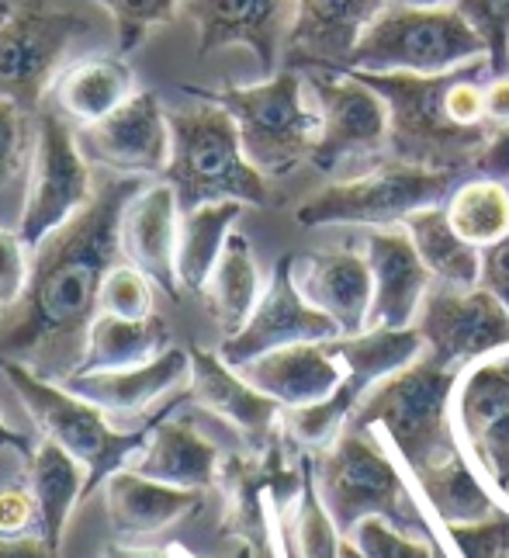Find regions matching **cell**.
<instances>
[{
  "label": "cell",
  "mask_w": 509,
  "mask_h": 558,
  "mask_svg": "<svg viewBox=\"0 0 509 558\" xmlns=\"http://www.w3.org/2000/svg\"><path fill=\"white\" fill-rule=\"evenodd\" d=\"M143 187L135 174L108 178L84 211L32 250L25 292L0 316V364L17 361L49 381L81 368L101 288L122 257L125 205Z\"/></svg>",
  "instance_id": "6da1fadb"
},
{
  "label": "cell",
  "mask_w": 509,
  "mask_h": 558,
  "mask_svg": "<svg viewBox=\"0 0 509 558\" xmlns=\"http://www.w3.org/2000/svg\"><path fill=\"white\" fill-rule=\"evenodd\" d=\"M388 105V153L391 160L426 170L464 174L478 167L499 132L488 125H461L450 111L455 70L437 76L420 73H357Z\"/></svg>",
  "instance_id": "7a4b0ae2"
},
{
  "label": "cell",
  "mask_w": 509,
  "mask_h": 558,
  "mask_svg": "<svg viewBox=\"0 0 509 558\" xmlns=\"http://www.w3.org/2000/svg\"><path fill=\"white\" fill-rule=\"evenodd\" d=\"M312 475H316V489L343 537L354 534V527L367 521V517H378V521L391 524L402 534L437 545V558H444L429 517H423V507L409 493L396 461L378 448L371 430H343L312 461Z\"/></svg>",
  "instance_id": "3957f363"
},
{
  "label": "cell",
  "mask_w": 509,
  "mask_h": 558,
  "mask_svg": "<svg viewBox=\"0 0 509 558\" xmlns=\"http://www.w3.org/2000/svg\"><path fill=\"white\" fill-rule=\"evenodd\" d=\"M0 375L11 381V389L17 392V399H22V407L35 420V427L43 430V437L56 440V445L66 448L84 465V472H87L84 499L97 489H105L108 478L119 469H125V461L132 454H140L146 448L156 423L170 416L184 399H191V392H184L178 399H170L167 407H160V413H153L143 427L114 430L105 420V410H97L87 399L73 396L63 381H49L17 361L0 364Z\"/></svg>",
  "instance_id": "277c9868"
},
{
  "label": "cell",
  "mask_w": 509,
  "mask_h": 558,
  "mask_svg": "<svg viewBox=\"0 0 509 558\" xmlns=\"http://www.w3.org/2000/svg\"><path fill=\"white\" fill-rule=\"evenodd\" d=\"M170 163L163 181L178 191L181 211L208 202L267 205V178L246 160L232 114L211 101L167 111Z\"/></svg>",
  "instance_id": "5b68a950"
},
{
  "label": "cell",
  "mask_w": 509,
  "mask_h": 558,
  "mask_svg": "<svg viewBox=\"0 0 509 558\" xmlns=\"http://www.w3.org/2000/svg\"><path fill=\"white\" fill-rule=\"evenodd\" d=\"M455 389L458 372L440 368L423 354L409 368L378 381L357 402L347 430L367 434L381 427L391 448L399 451L405 472H420L458 445L455 420H450Z\"/></svg>",
  "instance_id": "8992f818"
},
{
  "label": "cell",
  "mask_w": 509,
  "mask_h": 558,
  "mask_svg": "<svg viewBox=\"0 0 509 558\" xmlns=\"http://www.w3.org/2000/svg\"><path fill=\"white\" fill-rule=\"evenodd\" d=\"M305 73L278 70L253 87H181L198 101H211L232 114L246 160L264 178H284L312 157L319 140V111L305 105Z\"/></svg>",
  "instance_id": "52a82bcc"
},
{
  "label": "cell",
  "mask_w": 509,
  "mask_h": 558,
  "mask_svg": "<svg viewBox=\"0 0 509 558\" xmlns=\"http://www.w3.org/2000/svg\"><path fill=\"white\" fill-rule=\"evenodd\" d=\"M488 56L485 38L458 8H385L354 46L357 73H450Z\"/></svg>",
  "instance_id": "ba28073f"
},
{
  "label": "cell",
  "mask_w": 509,
  "mask_h": 558,
  "mask_svg": "<svg viewBox=\"0 0 509 558\" xmlns=\"http://www.w3.org/2000/svg\"><path fill=\"white\" fill-rule=\"evenodd\" d=\"M461 174L413 163H378L357 178L326 184L299 205L302 226H402L423 208L444 205Z\"/></svg>",
  "instance_id": "9c48e42d"
},
{
  "label": "cell",
  "mask_w": 509,
  "mask_h": 558,
  "mask_svg": "<svg viewBox=\"0 0 509 558\" xmlns=\"http://www.w3.org/2000/svg\"><path fill=\"white\" fill-rule=\"evenodd\" d=\"M90 22L46 0H25L0 22V98L38 114L66 49Z\"/></svg>",
  "instance_id": "30bf717a"
},
{
  "label": "cell",
  "mask_w": 509,
  "mask_h": 558,
  "mask_svg": "<svg viewBox=\"0 0 509 558\" xmlns=\"http://www.w3.org/2000/svg\"><path fill=\"white\" fill-rule=\"evenodd\" d=\"M94 198L90 170L76 132L63 122V114L38 111L35 119V153L25 191V211L17 236L35 250L49 233L66 226L76 211H84Z\"/></svg>",
  "instance_id": "8fae6325"
},
{
  "label": "cell",
  "mask_w": 509,
  "mask_h": 558,
  "mask_svg": "<svg viewBox=\"0 0 509 558\" xmlns=\"http://www.w3.org/2000/svg\"><path fill=\"white\" fill-rule=\"evenodd\" d=\"M416 330L423 337V354L458 375L485 357L509 351V310L482 284H429Z\"/></svg>",
  "instance_id": "7c38bea8"
},
{
  "label": "cell",
  "mask_w": 509,
  "mask_h": 558,
  "mask_svg": "<svg viewBox=\"0 0 509 558\" xmlns=\"http://www.w3.org/2000/svg\"><path fill=\"white\" fill-rule=\"evenodd\" d=\"M305 84L316 98L319 140L312 146V167L337 174L361 157L388 149V105L361 76L347 70H308Z\"/></svg>",
  "instance_id": "4fadbf2b"
},
{
  "label": "cell",
  "mask_w": 509,
  "mask_h": 558,
  "mask_svg": "<svg viewBox=\"0 0 509 558\" xmlns=\"http://www.w3.org/2000/svg\"><path fill=\"white\" fill-rule=\"evenodd\" d=\"M295 260L299 257H278L270 271V281L260 292V302L240 333L222 340L219 357L229 368H243V364L257 361L270 351L291 348V343H329L343 337L340 323L316 310L295 281Z\"/></svg>",
  "instance_id": "5bb4252c"
},
{
  "label": "cell",
  "mask_w": 509,
  "mask_h": 558,
  "mask_svg": "<svg viewBox=\"0 0 509 558\" xmlns=\"http://www.w3.org/2000/svg\"><path fill=\"white\" fill-rule=\"evenodd\" d=\"M455 427L488 489L509 504V351L472 364L458 378Z\"/></svg>",
  "instance_id": "9a60e30c"
},
{
  "label": "cell",
  "mask_w": 509,
  "mask_h": 558,
  "mask_svg": "<svg viewBox=\"0 0 509 558\" xmlns=\"http://www.w3.org/2000/svg\"><path fill=\"white\" fill-rule=\"evenodd\" d=\"M76 143L87 160L114 170V174L163 178L170 163V122L153 90H135L108 119L84 125L76 132Z\"/></svg>",
  "instance_id": "2e32d148"
},
{
  "label": "cell",
  "mask_w": 509,
  "mask_h": 558,
  "mask_svg": "<svg viewBox=\"0 0 509 558\" xmlns=\"http://www.w3.org/2000/svg\"><path fill=\"white\" fill-rule=\"evenodd\" d=\"M184 11L198 28V56L246 46L267 76L278 73L295 0H184Z\"/></svg>",
  "instance_id": "e0dca14e"
},
{
  "label": "cell",
  "mask_w": 509,
  "mask_h": 558,
  "mask_svg": "<svg viewBox=\"0 0 509 558\" xmlns=\"http://www.w3.org/2000/svg\"><path fill=\"white\" fill-rule=\"evenodd\" d=\"M388 0H295V22L284 43L288 70H347L364 28Z\"/></svg>",
  "instance_id": "ac0fdd59"
},
{
  "label": "cell",
  "mask_w": 509,
  "mask_h": 558,
  "mask_svg": "<svg viewBox=\"0 0 509 558\" xmlns=\"http://www.w3.org/2000/svg\"><path fill=\"white\" fill-rule=\"evenodd\" d=\"M364 260L371 267V284H375L367 330H378V326H391V330L413 326L434 275H429L426 264L420 260L405 226L371 229L364 240Z\"/></svg>",
  "instance_id": "d6986e66"
},
{
  "label": "cell",
  "mask_w": 509,
  "mask_h": 558,
  "mask_svg": "<svg viewBox=\"0 0 509 558\" xmlns=\"http://www.w3.org/2000/svg\"><path fill=\"white\" fill-rule=\"evenodd\" d=\"M181 205L178 191L163 178L146 184L140 195L125 205L122 216V257L160 288L167 299H181L178 278V233H181Z\"/></svg>",
  "instance_id": "ffe728a7"
},
{
  "label": "cell",
  "mask_w": 509,
  "mask_h": 558,
  "mask_svg": "<svg viewBox=\"0 0 509 558\" xmlns=\"http://www.w3.org/2000/svg\"><path fill=\"white\" fill-rule=\"evenodd\" d=\"M191 354V399L205 407L208 413L222 416L226 423H232L253 451H264L274 440V427H278V413L281 402H274L270 396H264L260 389L237 372L229 364L211 354L205 348H187Z\"/></svg>",
  "instance_id": "44dd1931"
},
{
  "label": "cell",
  "mask_w": 509,
  "mask_h": 558,
  "mask_svg": "<svg viewBox=\"0 0 509 558\" xmlns=\"http://www.w3.org/2000/svg\"><path fill=\"white\" fill-rule=\"evenodd\" d=\"M253 389H260L284 410L312 407L340 389L347 378L340 357L329 343H291V348L270 351L257 361L237 368Z\"/></svg>",
  "instance_id": "7402d4cb"
},
{
  "label": "cell",
  "mask_w": 509,
  "mask_h": 558,
  "mask_svg": "<svg viewBox=\"0 0 509 558\" xmlns=\"http://www.w3.org/2000/svg\"><path fill=\"white\" fill-rule=\"evenodd\" d=\"M295 281L316 310L340 323L343 337L367 330L375 284H371V267L364 257L350 250H319V254L295 260Z\"/></svg>",
  "instance_id": "603a6c76"
},
{
  "label": "cell",
  "mask_w": 509,
  "mask_h": 558,
  "mask_svg": "<svg viewBox=\"0 0 509 558\" xmlns=\"http://www.w3.org/2000/svg\"><path fill=\"white\" fill-rule=\"evenodd\" d=\"M108 499V524L122 542H140V537L160 534L181 517L202 507V489H178L156 483L132 469H119L105 483Z\"/></svg>",
  "instance_id": "cb8c5ba5"
},
{
  "label": "cell",
  "mask_w": 509,
  "mask_h": 558,
  "mask_svg": "<svg viewBox=\"0 0 509 558\" xmlns=\"http://www.w3.org/2000/svg\"><path fill=\"white\" fill-rule=\"evenodd\" d=\"M191 375V354L170 348L156 361L140 364V368L122 372H73L63 378V385L87 399L90 407L105 413H146L156 399H163L170 389Z\"/></svg>",
  "instance_id": "d4e9b609"
},
{
  "label": "cell",
  "mask_w": 509,
  "mask_h": 558,
  "mask_svg": "<svg viewBox=\"0 0 509 558\" xmlns=\"http://www.w3.org/2000/svg\"><path fill=\"white\" fill-rule=\"evenodd\" d=\"M178 413V410H173ZM163 416L153 427L146 448L135 454L132 472H140L156 483L178 486V489H208L219 478V448L205 440L187 420Z\"/></svg>",
  "instance_id": "484cf974"
},
{
  "label": "cell",
  "mask_w": 509,
  "mask_h": 558,
  "mask_svg": "<svg viewBox=\"0 0 509 558\" xmlns=\"http://www.w3.org/2000/svg\"><path fill=\"white\" fill-rule=\"evenodd\" d=\"M416 486L423 493L426 510L434 513L440 527L450 524H475L485 517H496L499 504L482 472L472 465V458L464 454L461 445H455L437 461H429L420 472H413Z\"/></svg>",
  "instance_id": "4316f807"
},
{
  "label": "cell",
  "mask_w": 509,
  "mask_h": 558,
  "mask_svg": "<svg viewBox=\"0 0 509 558\" xmlns=\"http://www.w3.org/2000/svg\"><path fill=\"white\" fill-rule=\"evenodd\" d=\"M135 94V73L125 56H87L56 76V101L76 125H97Z\"/></svg>",
  "instance_id": "83f0119b"
},
{
  "label": "cell",
  "mask_w": 509,
  "mask_h": 558,
  "mask_svg": "<svg viewBox=\"0 0 509 558\" xmlns=\"http://www.w3.org/2000/svg\"><path fill=\"white\" fill-rule=\"evenodd\" d=\"M163 351H170V326L163 316L146 319H122L97 313L87 333L84 361L76 372H122L140 368V364L156 361Z\"/></svg>",
  "instance_id": "f1b7e54d"
},
{
  "label": "cell",
  "mask_w": 509,
  "mask_h": 558,
  "mask_svg": "<svg viewBox=\"0 0 509 558\" xmlns=\"http://www.w3.org/2000/svg\"><path fill=\"white\" fill-rule=\"evenodd\" d=\"M25 483L32 486L38 499V513H43V542L60 551L63 531L73 507L84 504V486L87 472L66 448H60L56 440H43L28 458V475Z\"/></svg>",
  "instance_id": "f546056e"
},
{
  "label": "cell",
  "mask_w": 509,
  "mask_h": 558,
  "mask_svg": "<svg viewBox=\"0 0 509 558\" xmlns=\"http://www.w3.org/2000/svg\"><path fill=\"white\" fill-rule=\"evenodd\" d=\"M329 348L340 357L347 378L367 396L378 381L423 357V337L416 326H402V330L378 326V330H364L357 337L329 340Z\"/></svg>",
  "instance_id": "4dcf8cb0"
},
{
  "label": "cell",
  "mask_w": 509,
  "mask_h": 558,
  "mask_svg": "<svg viewBox=\"0 0 509 558\" xmlns=\"http://www.w3.org/2000/svg\"><path fill=\"white\" fill-rule=\"evenodd\" d=\"M202 295L208 302V313L222 326V333H240L246 319L253 316L260 302V275L253 260V246L243 233H232L226 240V250L215 264L211 278L205 281Z\"/></svg>",
  "instance_id": "1f68e13d"
},
{
  "label": "cell",
  "mask_w": 509,
  "mask_h": 558,
  "mask_svg": "<svg viewBox=\"0 0 509 558\" xmlns=\"http://www.w3.org/2000/svg\"><path fill=\"white\" fill-rule=\"evenodd\" d=\"M405 233L413 236V246L426 271L437 281L458 284V288H475L482 275V250L468 243L455 226H450L447 205L423 208L416 216H409Z\"/></svg>",
  "instance_id": "d6a6232c"
},
{
  "label": "cell",
  "mask_w": 509,
  "mask_h": 558,
  "mask_svg": "<svg viewBox=\"0 0 509 558\" xmlns=\"http://www.w3.org/2000/svg\"><path fill=\"white\" fill-rule=\"evenodd\" d=\"M243 216V202H208L184 211L181 233H178V278L181 288L202 295L205 281L219 264L226 240L232 236V226Z\"/></svg>",
  "instance_id": "836d02e7"
},
{
  "label": "cell",
  "mask_w": 509,
  "mask_h": 558,
  "mask_svg": "<svg viewBox=\"0 0 509 558\" xmlns=\"http://www.w3.org/2000/svg\"><path fill=\"white\" fill-rule=\"evenodd\" d=\"M35 119L38 114L0 98V226L4 229L22 226V191H28L25 174H32L28 160L35 153Z\"/></svg>",
  "instance_id": "e575fe53"
},
{
  "label": "cell",
  "mask_w": 509,
  "mask_h": 558,
  "mask_svg": "<svg viewBox=\"0 0 509 558\" xmlns=\"http://www.w3.org/2000/svg\"><path fill=\"white\" fill-rule=\"evenodd\" d=\"M447 216L458 233L485 250L509 236V187L502 178H472L458 184L447 198Z\"/></svg>",
  "instance_id": "d590c367"
},
{
  "label": "cell",
  "mask_w": 509,
  "mask_h": 558,
  "mask_svg": "<svg viewBox=\"0 0 509 558\" xmlns=\"http://www.w3.org/2000/svg\"><path fill=\"white\" fill-rule=\"evenodd\" d=\"M361 399H364V392L350 378H343L340 389L332 396H326L323 402L288 410V434L308 448H329L332 440L347 430V423H350V416H354Z\"/></svg>",
  "instance_id": "8d00e7d4"
},
{
  "label": "cell",
  "mask_w": 509,
  "mask_h": 558,
  "mask_svg": "<svg viewBox=\"0 0 509 558\" xmlns=\"http://www.w3.org/2000/svg\"><path fill=\"white\" fill-rule=\"evenodd\" d=\"M302 493H299V521H295V545L302 558H340L343 534L332 524V517L316 489V475H312V458L302 454Z\"/></svg>",
  "instance_id": "74e56055"
},
{
  "label": "cell",
  "mask_w": 509,
  "mask_h": 558,
  "mask_svg": "<svg viewBox=\"0 0 509 558\" xmlns=\"http://www.w3.org/2000/svg\"><path fill=\"white\" fill-rule=\"evenodd\" d=\"M101 4L114 22V49L119 56H129L140 49L153 28L170 25L184 0H94Z\"/></svg>",
  "instance_id": "f35d334b"
},
{
  "label": "cell",
  "mask_w": 509,
  "mask_h": 558,
  "mask_svg": "<svg viewBox=\"0 0 509 558\" xmlns=\"http://www.w3.org/2000/svg\"><path fill=\"white\" fill-rule=\"evenodd\" d=\"M153 281L135 264H119L101 288V313L122 319L153 316Z\"/></svg>",
  "instance_id": "ab89813d"
},
{
  "label": "cell",
  "mask_w": 509,
  "mask_h": 558,
  "mask_svg": "<svg viewBox=\"0 0 509 558\" xmlns=\"http://www.w3.org/2000/svg\"><path fill=\"white\" fill-rule=\"evenodd\" d=\"M350 542L361 548L364 558H437L434 555L437 545H429V542L413 537V534H402L391 524L378 521V517H367V521H361L354 527V534H350Z\"/></svg>",
  "instance_id": "60d3db41"
},
{
  "label": "cell",
  "mask_w": 509,
  "mask_h": 558,
  "mask_svg": "<svg viewBox=\"0 0 509 558\" xmlns=\"http://www.w3.org/2000/svg\"><path fill=\"white\" fill-rule=\"evenodd\" d=\"M485 38L496 73H509V0H458L455 4Z\"/></svg>",
  "instance_id": "b9f144b4"
},
{
  "label": "cell",
  "mask_w": 509,
  "mask_h": 558,
  "mask_svg": "<svg viewBox=\"0 0 509 558\" xmlns=\"http://www.w3.org/2000/svg\"><path fill=\"white\" fill-rule=\"evenodd\" d=\"M444 534L458 558H509V513L502 510L475 524H450Z\"/></svg>",
  "instance_id": "7bdbcfd3"
},
{
  "label": "cell",
  "mask_w": 509,
  "mask_h": 558,
  "mask_svg": "<svg viewBox=\"0 0 509 558\" xmlns=\"http://www.w3.org/2000/svg\"><path fill=\"white\" fill-rule=\"evenodd\" d=\"M0 537L17 542V537H43V513L28 483L0 489Z\"/></svg>",
  "instance_id": "ee69618b"
},
{
  "label": "cell",
  "mask_w": 509,
  "mask_h": 558,
  "mask_svg": "<svg viewBox=\"0 0 509 558\" xmlns=\"http://www.w3.org/2000/svg\"><path fill=\"white\" fill-rule=\"evenodd\" d=\"M28 271H32V260H28L25 240L17 236V229L0 226V305H4V310L22 299L28 284Z\"/></svg>",
  "instance_id": "f6af8a7d"
},
{
  "label": "cell",
  "mask_w": 509,
  "mask_h": 558,
  "mask_svg": "<svg viewBox=\"0 0 509 558\" xmlns=\"http://www.w3.org/2000/svg\"><path fill=\"white\" fill-rule=\"evenodd\" d=\"M478 284L493 292L509 310V236L482 250V275Z\"/></svg>",
  "instance_id": "bcb514c9"
},
{
  "label": "cell",
  "mask_w": 509,
  "mask_h": 558,
  "mask_svg": "<svg viewBox=\"0 0 509 558\" xmlns=\"http://www.w3.org/2000/svg\"><path fill=\"white\" fill-rule=\"evenodd\" d=\"M485 122L496 132L509 129V73H496L485 84Z\"/></svg>",
  "instance_id": "7dc6e473"
},
{
  "label": "cell",
  "mask_w": 509,
  "mask_h": 558,
  "mask_svg": "<svg viewBox=\"0 0 509 558\" xmlns=\"http://www.w3.org/2000/svg\"><path fill=\"white\" fill-rule=\"evenodd\" d=\"M478 174H485V178H509V129L506 132H499L496 136V143L485 149V157L478 160Z\"/></svg>",
  "instance_id": "c3c4849f"
},
{
  "label": "cell",
  "mask_w": 509,
  "mask_h": 558,
  "mask_svg": "<svg viewBox=\"0 0 509 558\" xmlns=\"http://www.w3.org/2000/svg\"><path fill=\"white\" fill-rule=\"evenodd\" d=\"M0 558H60L43 537H17V542H4L0 537Z\"/></svg>",
  "instance_id": "681fc988"
},
{
  "label": "cell",
  "mask_w": 509,
  "mask_h": 558,
  "mask_svg": "<svg viewBox=\"0 0 509 558\" xmlns=\"http://www.w3.org/2000/svg\"><path fill=\"white\" fill-rule=\"evenodd\" d=\"M0 448H11V451H17L25 461L35 454V448H32V440L25 437V434H17V430H11L8 423H4V416H0Z\"/></svg>",
  "instance_id": "f907efd6"
},
{
  "label": "cell",
  "mask_w": 509,
  "mask_h": 558,
  "mask_svg": "<svg viewBox=\"0 0 509 558\" xmlns=\"http://www.w3.org/2000/svg\"><path fill=\"white\" fill-rule=\"evenodd\" d=\"M101 558H173L170 551H160V548H129V545H108Z\"/></svg>",
  "instance_id": "816d5d0a"
},
{
  "label": "cell",
  "mask_w": 509,
  "mask_h": 558,
  "mask_svg": "<svg viewBox=\"0 0 509 558\" xmlns=\"http://www.w3.org/2000/svg\"><path fill=\"white\" fill-rule=\"evenodd\" d=\"M458 0H388V8H455Z\"/></svg>",
  "instance_id": "f5cc1de1"
},
{
  "label": "cell",
  "mask_w": 509,
  "mask_h": 558,
  "mask_svg": "<svg viewBox=\"0 0 509 558\" xmlns=\"http://www.w3.org/2000/svg\"><path fill=\"white\" fill-rule=\"evenodd\" d=\"M340 558H364L361 555V548L350 542V537H343V545H340Z\"/></svg>",
  "instance_id": "db71d44e"
},
{
  "label": "cell",
  "mask_w": 509,
  "mask_h": 558,
  "mask_svg": "<svg viewBox=\"0 0 509 558\" xmlns=\"http://www.w3.org/2000/svg\"><path fill=\"white\" fill-rule=\"evenodd\" d=\"M232 558H253V545H246V542H243V545L237 548V555H232Z\"/></svg>",
  "instance_id": "11a10c76"
},
{
  "label": "cell",
  "mask_w": 509,
  "mask_h": 558,
  "mask_svg": "<svg viewBox=\"0 0 509 558\" xmlns=\"http://www.w3.org/2000/svg\"><path fill=\"white\" fill-rule=\"evenodd\" d=\"M14 11V4H11V0H0V22H4V17Z\"/></svg>",
  "instance_id": "9f6ffc18"
}]
</instances>
